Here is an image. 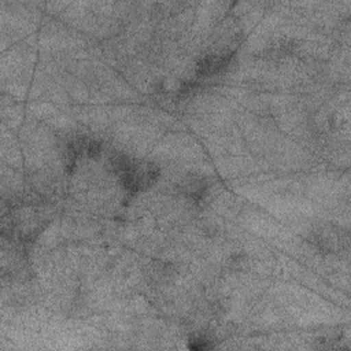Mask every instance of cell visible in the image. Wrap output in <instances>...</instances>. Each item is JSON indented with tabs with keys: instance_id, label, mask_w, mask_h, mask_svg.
Masks as SVG:
<instances>
[{
	"instance_id": "7a4b0ae2",
	"label": "cell",
	"mask_w": 351,
	"mask_h": 351,
	"mask_svg": "<svg viewBox=\"0 0 351 351\" xmlns=\"http://www.w3.org/2000/svg\"><path fill=\"white\" fill-rule=\"evenodd\" d=\"M310 241L317 247V250L328 254L341 252L347 248L348 237L341 232V229L332 225L318 226L311 232Z\"/></svg>"
},
{
	"instance_id": "3957f363",
	"label": "cell",
	"mask_w": 351,
	"mask_h": 351,
	"mask_svg": "<svg viewBox=\"0 0 351 351\" xmlns=\"http://www.w3.org/2000/svg\"><path fill=\"white\" fill-rule=\"evenodd\" d=\"M180 192L191 202L199 203L208 193V181L202 176H186L180 184Z\"/></svg>"
},
{
	"instance_id": "6da1fadb",
	"label": "cell",
	"mask_w": 351,
	"mask_h": 351,
	"mask_svg": "<svg viewBox=\"0 0 351 351\" xmlns=\"http://www.w3.org/2000/svg\"><path fill=\"white\" fill-rule=\"evenodd\" d=\"M110 169L118 178L121 186L130 193H138L151 188L159 178L155 163L117 152L110 156Z\"/></svg>"
}]
</instances>
